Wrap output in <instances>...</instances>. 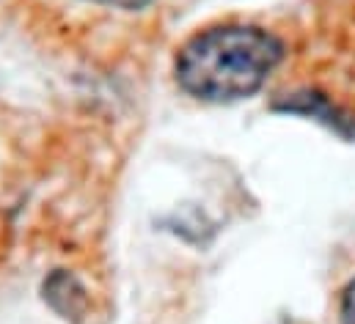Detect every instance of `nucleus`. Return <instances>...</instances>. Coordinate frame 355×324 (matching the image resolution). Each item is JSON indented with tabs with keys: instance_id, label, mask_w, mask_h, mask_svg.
<instances>
[{
	"instance_id": "obj_1",
	"label": "nucleus",
	"mask_w": 355,
	"mask_h": 324,
	"mask_svg": "<svg viewBox=\"0 0 355 324\" xmlns=\"http://www.w3.org/2000/svg\"><path fill=\"white\" fill-rule=\"evenodd\" d=\"M284 58V44L257 25H218L196 33L177 55V80L201 102L254 96Z\"/></svg>"
},
{
	"instance_id": "obj_2",
	"label": "nucleus",
	"mask_w": 355,
	"mask_h": 324,
	"mask_svg": "<svg viewBox=\"0 0 355 324\" xmlns=\"http://www.w3.org/2000/svg\"><path fill=\"white\" fill-rule=\"evenodd\" d=\"M275 110H286V113H300V116H311L317 121H322L325 127H331L334 132L350 138L355 135V121L350 113H345L339 105H334L328 96L317 93V91H303V93H292L289 99L278 102Z\"/></svg>"
},
{
	"instance_id": "obj_3",
	"label": "nucleus",
	"mask_w": 355,
	"mask_h": 324,
	"mask_svg": "<svg viewBox=\"0 0 355 324\" xmlns=\"http://www.w3.org/2000/svg\"><path fill=\"white\" fill-rule=\"evenodd\" d=\"M339 316H342V324H355V280L345 289V294H342Z\"/></svg>"
},
{
	"instance_id": "obj_4",
	"label": "nucleus",
	"mask_w": 355,
	"mask_h": 324,
	"mask_svg": "<svg viewBox=\"0 0 355 324\" xmlns=\"http://www.w3.org/2000/svg\"><path fill=\"white\" fill-rule=\"evenodd\" d=\"M91 3H102V6H116V8H144L149 0H91Z\"/></svg>"
}]
</instances>
